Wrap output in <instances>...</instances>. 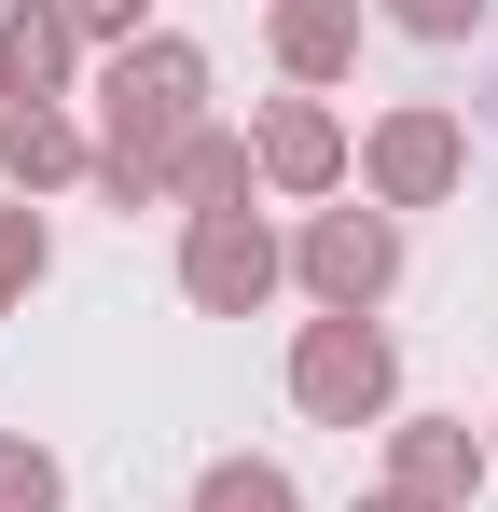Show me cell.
Returning <instances> with one entry per match:
<instances>
[{"label": "cell", "instance_id": "1", "mask_svg": "<svg viewBox=\"0 0 498 512\" xmlns=\"http://www.w3.org/2000/svg\"><path fill=\"white\" fill-rule=\"evenodd\" d=\"M194 125H208V56L180 28H139L97 70V194L111 208H166V167H180Z\"/></svg>", "mask_w": 498, "mask_h": 512}, {"label": "cell", "instance_id": "2", "mask_svg": "<svg viewBox=\"0 0 498 512\" xmlns=\"http://www.w3.org/2000/svg\"><path fill=\"white\" fill-rule=\"evenodd\" d=\"M291 402L319 429H388L402 416V346L374 333V319H305L291 333Z\"/></svg>", "mask_w": 498, "mask_h": 512}, {"label": "cell", "instance_id": "3", "mask_svg": "<svg viewBox=\"0 0 498 512\" xmlns=\"http://www.w3.org/2000/svg\"><path fill=\"white\" fill-rule=\"evenodd\" d=\"M291 277L319 291V319H374V305L402 291V222H388V208H305Z\"/></svg>", "mask_w": 498, "mask_h": 512}, {"label": "cell", "instance_id": "4", "mask_svg": "<svg viewBox=\"0 0 498 512\" xmlns=\"http://www.w3.org/2000/svg\"><path fill=\"white\" fill-rule=\"evenodd\" d=\"M360 180H374V208H388V222H402V208H443V194L471 180V125H457L443 97H402V111H374Z\"/></svg>", "mask_w": 498, "mask_h": 512}, {"label": "cell", "instance_id": "5", "mask_svg": "<svg viewBox=\"0 0 498 512\" xmlns=\"http://www.w3.org/2000/svg\"><path fill=\"white\" fill-rule=\"evenodd\" d=\"M277 277H291V250H277L263 208H208V222H180V305H194V319H249V305H277Z\"/></svg>", "mask_w": 498, "mask_h": 512}, {"label": "cell", "instance_id": "6", "mask_svg": "<svg viewBox=\"0 0 498 512\" xmlns=\"http://www.w3.org/2000/svg\"><path fill=\"white\" fill-rule=\"evenodd\" d=\"M471 485H485V429L471 416H388V499L471 512Z\"/></svg>", "mask_w": 498, "mask_h": 512}, {"label": "cell", "instance_id": "7", "mask_svg": "<svg viewBox=\"0 0 498 512\" xmlns=\"http://www.w3.org/2000/svg\"><path fill=\"white\" fill-rule=\"evenodd\" d=\"M249 167L277 180V194H332V180H346V111H332V97H277V111L249 125Z\"/></svg>", "mask_w": 498, "mask_h": 512}, {"label": "cell", "instance_id": "8", "mask_svg": "<svg viewBox=\"0 0 498 512\" xmlns=\"http://www.w3.org/2000/svg\"><path fill=\"white\" fill-rule=\"evenodd\" d=\"M0 180H14V194L42 208L56 180H97V139H83L56 97H14V111H0Z\"/></svg>", "mask_w": 498, "mask_h": 512}, {"label": "cell", "instance_id": "9", "mask_svg": "<svg viewBox=\"0 0 498 512\" xmlns=\"http://www.w3.org/2000/svg\"><path fill=\"white\" fill-rule=\"evenodd\" d=\"M263 28H277L291 84H346L360 70V0H263Z\"/></svg>", "mask_w": 498, "mask_h": 512}, {"label": "cell", "instance_id": "10", "mask_svg": "<svg viewBox=\"0 0 498 512\" xmlns=\"http://www.w3.org/2000/svg\"><path fill=\"white\" fill-rule=\"evenodd\" d=\"M83 70V28L56 0H0V97H56Z\"/></svg>", "mask_w": 498, "mask_h": 512}, {"label": "cell", "instance_id": "11", "mask_svg": "<svg viewBox=\"0 0 498 512\" xmlns=\"http://www.w3.org/2000/svg\"><path fill=\"white\" fill-rule=\"evenodd\" d=\"M249 139L236 125H194V139H180V167H166V194H180V208H194V222H208V208H249Z\"/></svg>", "mask_w": 498, "mask_h": 512}, {"label": "cell", "instance_id": "12", "mask_svg": "<svg viewBox=\"0 0 498 512\" xmlns=\"http://www.w3.org/2000/svg\"><path fill=\"white\" fill-rule=\"evenodd\" d=\"M194 512H305V485H291L277 457H208V471H194Z\"/></svg>", "mask_w": 498, "mask_h": 512}, {"label": "cell", "instance_id": "13", "mask_svg": "<svg viewBox=\"0 0 498 512\" xmlns=\"http://www.w3.org/2000/svg\"><path fill=\"white\" fill-rule=\"evenodd\" d=\"M42 263H56V236H42V208H28V194H0V319H14V305L42 291Z\"/></svg>", "mask_w": 498, "mask_h": 512}, {"label": "cell", "instance_id": "14", "mask_svg": "<svg viewBox=\"0 0 498 512\" xmlns=\"http://www.w3.org/2000/svg\"><path fill=\"white\" fill-rule=\"evenodd\" d=\"M0 512H70V471H56L28 429H0Z\"/></svg>", "mask_w": 498, "mask_h": 512}, {"label": "cell", "instance_id": "15", "mask_svg": "<svg viewBox=\"0 0 498 512\" xmlns=\"http://www.w3.org/2000/svg\"><path fill=\"white\" fill-rule=\"evenodd\" d=\"M374 14H388L402 42H471V28H485L498 0H374Z\"/></svg>", "mask_w": 498, "mask_h": 512}, {"label": "cell", "instance_id": "16", "mask_svg": "<svg viewBox=\"0 0 498 512\" xmlns=\"http://www.w3.org/2000/svg\"><path fill=\"white\" fill-rule=\"evenodd\" d=\"M56 14H70L83 42H111V56H125V42H139V0H56Z\"/></svg>", "mask_w": 498, "mask_h": 512}, {"label": "cell", "instance_id": "17", "mask_svg": "<svg viewBox=\"0 0 498 512\" xmlns=\"http://www.w3.org/2000/svg\"><path fill=\"white\" fill-rule=\"evenodd\" d=\"M346 512H429V499H388V485H374V499H346Z\"/></svg>", "mask_w": 498, "mask_h": 512}, {"label": "cell", "instance_id": "18", "mask_svg": "<svg viewBox=\"0 0 498 512\" xmlns=\"http://www.w3.org/2000/svg\"><path fill=\"white\" fill-rule=\"evenodd\" d=\"M485 471H498V416H485Z\"/></svg>", "mask_w": 498, "mask_h": 512}]
</instances>
